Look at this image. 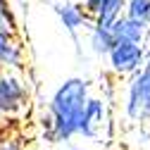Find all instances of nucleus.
<instances>
[{"label":"nucleus","mask_w":150,"mask_h":150,"mask_svg":"<svg viewBox=\"0 0 150 150\" xmlns=\"http://www.w3.org/2000/svg\"><path fill=\"white\" fill-rule=\"evenodd\" d=\"M91 98V81L83 76H67L57 83L45 105L43 131L50 143H69L79 134V119Z\"/></svg>","instance_id":"f257e3e1"},{"label":"nucleus","mask_w":150,"mask_h":150,"mask_svg":"<svg viewBox=\"0 0 150 150\" xmlns=\"http://www.w3.org/2000/svg\"><path fill=\"white\" fill-rule=\"evenodd\" d=\"M124 117L134 124L150 122V69L141 67L124 86Z\"/></svg>","instance_id":"f03ea898"},{"label":"nucleus","mask_w":150,"mask_h":150,"mask_svg":"<svg viewBox=\"0 0 150 150\" xmlns=\"http://www.w3.org/2000/svg\"><path fill=\"white\" fill-rule=\"evenodd\" d=\"M29 83L17 71L0 69V117H17L29 107Z\"/></svg>","instance_id":"7ed1b4c3"},{"label":"nucleus","mask_w":150,"mask_h":150,"mask_svg":"<svg viewBox=\"0 0 150 150\" xmlns=\"http://www.w3.org/2000/svg\"><path fill=\"white\" fill-rule=\"evenodd\" d=\"M107 60V69L119 79H129L131 74H136L143 67V45L134 43V41H124L117 38L115 45L110 48V52L105 55Z\"/></svg>","instance_id":"20e7f679"},{"label":"nucleus","mask_w":150,"mask_h":150,"mask_svg":"<svg viewBox=\"0 0 150 150\" xmlns=\"http://www.w3.org/2000/svg\"><path fill=\"white\" fill-rule=\"evenodd\" d=\"M26 64V50L19 38L17 24H10L0 17V69L19 71Z\"/></svg>","instance_id":"39448f33"},{"label":"nucleus","mask_w":150,"mask_h":150,"mask_svg":"<svg viewBox=\"0 0 150 150\" xmlns=\"http://www.w3.org/2000/svg\"><path fill=\"white\" fill-rule=\"evenodd\" d=\"M52 12L60 19V26L69 33V38L74 41V45H76V50L81 55V31H86L88 24H91V19H88V14L83 12L81 3H76V0L52 3Z\"/></svg>","instance_id":"423d86ee"},{"label":"nucleus","mask_w":150,"mask_h":150,"mask_svg":"<svg viewBox=\"0 0 150 150\" xmlns=\"http://www.w3.org/2000/svg\"><path fill=\"white\" fill-rule=\"evenodd\" d=\"M105 124H107V100L98 98V96H91L86 100L83 115L79 119V134L76 136L88 138V141H96V138H100Z\"/></svg>","instance_id":"0eeeda50"},{"label":"nucleus","mask_w":150,"mask_h":150,"mask_svg":"<svg viewBox=\"0 0 150 150\" xmlns=\"http://www.w3.org/2000/svg\"><path fill=\"white\" fill-rule=\"evenodd\" d=\"M81 7L88 14L91 24L112 26L124 14L126 0H81Z\"/></svg>","instance_id":"6e6552de"},{"label":"nucleus","mask_w":150,"mask_h":150,"mask_svg":"<svg viewBox=\"0 0 150 150\" xmlns=\"http://www.w3.org/2000/svg\"><path fill=\"white\" fill-rule=\"evenodd\" d=\"M112 31H115V38L134 41V43H141V45L145 43L148 33H150V29H148V24H145V22L134 19V17H126V14H122L119 19L112 24Z\"/></svg>","instance_id":"1a4fd4ad"},{"label":"nucleus","mask_w":150,"mask_h":150,"mask_svg":"<svg viewBox=\"0 0 150 150\" xmlns=\"http://www.w3.org/2000/svg\"><path fill=\"white\" fill-rule=\"evenodd\" d=\"M115 31L112 26H98V24H88L86 29V43H88V50L96 55V57H105L110 52V48L115 45Z\"/></svg>","instance_id":"9d476101"},{"label":"nucleus","mask_w":150,"mask_h":150,"mask_svg":"<svg viewBox=\"0 0 150 150\" xmlns=\"http://www.w3.org/2000/svg\"><path fill=\"white\" fill-rule=\"evenodd\" d=\"M124 14H126V17H134V19L145 22L148 14H150V0H126Z\"/></svg>","instance_id":"9b49d317"},{"label":"nucleus","mask_w":150,"mask_h":150,"mask_svg":"<svg viewBox=\"0 0 150 150\" xmlns=\"http://www.w3.org/2000/svg\"><path fill=\"white\" fill-rule=\"evenodd\" d=\"M143 67L150 69V33H148V38L143 43Z\"/></svg>","instance_id":"f8f14e48"},{"label":"nucleus","mask_w":150,"mask_h":150,"mask_svg":"<svg viewBox=\"0 0 150 150\" xmlns=\"http://www.w3.org/2000/svg\"><path fill=\"white\" fill-rule=\"evenodd\" d=\"M67 150H91V148L88 145H69Z\"/></svg>","instance_id":"ddd939ff"},{"label":"nucleus","mask_w":150,"mask_h":150,"mask_svg":"<svg viewBox=\"0 0 150 150\" xmlns=\"http://www.w3.org/2000/svg\"><path fill=\"white\" fill-rule=\"evenodd\" d=\"M3 10H10V0H0V12Z\"/></svg>","instance_id":"4468645a"},{"label":"nucleus","mask_w":150,"mask_h":150,"mask_svg":"<svg viewBox=\"0 0 150 150\" xmlns=\"http://www.w3.org/2000/svg\"><path fill=\"white\" fill-rule=\"evenodd\" d=\"M0 150H17V148L10 145V143H0Z\"/></svg>","instance_id":"2eb2a0df"},{"label":"nucleus","mask_w":150,"mask_h":150,"mask_svg":"<svg viewBox=\"0 0 150 150\" xmlns=\"http://www.w3.org/2000/svg\"><path fill=\"white\" fill-rule=\"evenodd\" d=\"M145 24H148V29H150V14H148V19H145Z\"/></svg>","instance_id":"dca6fc26"}]
</instances>
